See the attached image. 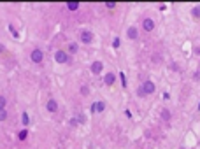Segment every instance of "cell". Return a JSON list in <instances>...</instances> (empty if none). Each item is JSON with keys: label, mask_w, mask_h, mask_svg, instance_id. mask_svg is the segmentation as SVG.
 Masks as SVG:
<instances>
[{"label": "cell", "mask_w": 200, "mask_h": 149, "mask_svg": "<svg viewBox=\"0 0 200 149\" xmlns=\"http://www.w3.org/2000/svg\"><path fill=\"white\" fill-rule=\"evenodd\" d=\"M156 91V84L153 83V81H144L142 83V86L139 88V95L140 96H147V95L155 93Z\"/></svg>", "instance_id": "cell-1"}, {"label": "cell", "mask_w": 200, "mask_h": 149, "mask_svg": "<svg viewBox=\"0 0 200 149\" xmlns=\"http://www.w3.org/2000/svg\"><path fill=\"white\" fill-rule=\"evenodd\" d=\"M155 26H156L155 19H151V18H144V19H142V30H144V32H153V30H155Z\"/></svg>", "instance_id": "cell-2"}, {"label": "cell", "mask_w": 200, "mask_h": 149, "mask_svg": "<svg viewBox=\"0 0 200 149\" xmlns=\"http://www.w3.org/2000/svg\"><path fill=\"white\" fill-rule=\"evenodd\" d=\"M30 60H32L34 63H42V61H44V53H42L40 49H34V51L30 53Z\"/></svg>", "instance_id": "cell-3"}, {"label": "cell", "mask_w": 200, "mask_h": 149, "mask_svg": "<svg viewBox=\"0 0 200 149\" xmlns=\"http://www.w3.org/2000/svg\"><path fill=\"white\" fill-rule=\"evenodd\" d=\"M55 61H56V63H67V61H69V55L60 49V51L55 53Z\"/></svg>", "instance_id": "cell-4"}, {"label": "cell", "mask_w": 200, "mask_h": 149, "mask_svg": "<svg viewBox=\"0 0 200 149\" xmlns=\"http://www.w3.org/2000/svg\"><path fill=\"white\" fill-rule=\"evenodd\" d=\"M81 42L91 44V42H93V34H91L90 30H82V32H81Z\"/></svg>", "instance_id": "cell-5"}, {"label": "cell", "mask_w": 200, "mask_h": 149, "mask_svg": "<svg viewBox=\"0 0 200 149\" xmlns=\"http://www.w3.org/2000/svg\"><path fill=\"white\" fill-rule=\"evenodd\" d=\"M90 70H91V74L99 75L100 72L104 70V63H102V61H99V60H97V61H93V63H91V67H90Z\"/></svg>", "instance_id": "cell-6"}, {"label": "cell", "mask_w": 200, "mask_h": 149, "mask_svg": "<svg viewBox=\"0 0 200 149\" xmlns=\"http://www.w3.org/2000/svg\"><path fill=\"white\" fill-rule=\"evenodd\" d=\"M46 109H47V112H56V111H58V102H56L55 98H49V100H47Z\"/></svg>", "instance_id": "cell-7"}, {"label": "cell", "mask_w": 200, "mask_h": 149, "mask_svg": "<svg viewBox=\"0 0 200 149\" xmlns=\"http://www.w3.org/2000/svg\"><path fill=\"white\" fill-rule=\"evenodd\" d=\"M126 37L130 39V40H135V39L139 37V30H137L135 26H130V28L126 30Z\"/></svg>", "instance_id": "cell-8"}, {"label": "cell", "mask_w": 200, "mask_h": 149, "mask_svg": "<svg viewBox=\"0 0 200 149\" xmlns=\"http://www.w3.org/2000/svg\"><path fill=\"white\" fill-rule=\"evenodd\" d=\"M114 81H116V75H114V72H107V74H105V77H104V83H105L107 86H112V84H114Z\"/></svg>", "instance_id": "cell-9"}, {"label": "cell", "mask_w": 200, "mask_h": 149, "mask_svg": "<svg viewBox=\"0 0 200 149\" xmlns=\"http://www.w3.org/2000/svg\"><path fill=\"white\" fill-rule=\"evenodd\" d=\"M91 111L93 112H104L105 111V104H104V102H95V104L91 105Z\"/></svg>", "instance_id": "cell-10"}, {"label": "cell", "mask_w": 200, "mask_h": 149, "mask_svg": "<svg viewBox=\"0 0 200 149\" xmlns=\"http://www.w3.org/2000/svg\"><path fill=\"white\" fill-rule=\"evenodd\" d=\"M79 7H81L79 2H67V9L69 11H77Z\"/></svg>", "instance_id": "cell-11"}, {"label": "cell", "mask_w": 200, "mask_h": 149, "mask_svg": "<svg viewBox=\"0 0 200 149\" xmlns=\"http://www.w3.org/2000/svg\"><path fill=\"white\" fill-rule=\"evenodd\" d=\"M77 51H79V46H77L76 42H70V44H69V53H70V55H76Z\"/></svg>", "instance_id": "cell-12"}, {"label": "cell", "mask_w": 200, "mask_h": 149, "mask_svg": "<svg viewBox=\"0 0 200 149\" xmlns=\"http://www.w3.org/2000/svg\"><path fill=\"white\" fill-rule=\"evenodd\" d=\"M161 118H163L165 121H170L172 114H170V111H169V109H163V111H161Z\"/></svg>", "instance_id": "cell-13"}, {"label": "cell", "mask_w": 200, "mask_h": 149, "mask_svg": "<svg viewBox=\"0 0 200 149\" xmlns=\"http://www.w3.org/2000/svg\"><path fill=\"white\" fill-rule=\"evenodd\" d=\"M21 123H23L25 126H28V125H30V118H28V114H26V112H23V116H21Z\"/></svg>", "instance_id": "cell-14"}, {"label": "cell", "mask_w": 200, "mask_h": 149, "mask_svg": "<svg viewBox=\"0 0 200 149\" xmlns=\"http://www.w3.org/2000/svg\"><path fill=\"white\" fill-rule=\"evenodd\" d=\"M191 14H193V18H200V5L191 9Z\"/></svg>", "instance_id": "cell-15"}, {"label": "cell", "mask_w": 200, "mask_h": 149, "mask_svg": "<svg viewBox=\"0 0 200 149\" xmlns=\"http://www.w3.org/2000/svg\"><path fill=\"white\" fill-rule=\"evenodd\" d=\"M9 118V114H7V111L5 109H0V121H5Z\"/></svg>", "instance_id": "cell-16"}, {"label": "cell", "mask_w": 200, "mask_h": 149, "mask_svg": "<svg viewBox=\"0 0 200 149\" xmlns=\"http://www.w3.org/2000/svg\"><path fill=\"white\" fill-rule=\"evenodd\" d=\"M5 105H7V98L0 95V109H5Z\"/></svg>", "instance_id": "cell-17"}, {"label": "cell", "mask_w": 200, "mask_h": 149, "mask_svg": "<svg viewBox=\"0 0 200 149\" xmlns=\"http://www.w3.org/2000/svg\"><path fill=\"white\" fill-rule=\"evenodd\" d=\"M26 135H28V131H26V130H21L18 137H20V140H25V139H26Z\"/></svg>", "instance_id": "cell-18"}, {"label": "cell", "mask_w": 200, "mask_h": 149, "mask_svg": "<svg viewBox=\"0 0 200 149\" xmlns=\"http://www.w3.org/2000/svg\"><path fill=\"white\" fill-rule=\"evenodd\" d=\"M120 44H121L120 37H116V39H114V40H112V47H120Z\"/></svg>", "instance_id": "cell-19"}, {"label": "cell", "mask_w": 200, "mask_h": 149, "mask_svg": "<svg viewBox=\"0 0 200 149\" xmlns=\"http://www.w3.org/2000/svg\"><path fill=\"white\" fill-rule=\"evenodd\" d=\"M105 7L107 9H114L116 7V2H105Z\"/></svg>", "instance_id": "cell-20"}, {"label": "cell", "mask_w": 200, "mask_h": 149, "mask_svg": "<svg viewBox=\"0 0 200 149\" xmlns=\"http://www.w3.org/2000/svg\"><path fill=\"white\" fill-rule=\"evenodd\" d=\"M81 93L88 95V93H90V88H88V86H81Z\"/></svg>", "instance_id": "cell-21"}, {"label": "cell", "mask_w": 200, "mask_h": 149, "mask_svg": "<svg viewBox=\"0 0 200 149\" xmlns=\"http://www.w3.org/2000/svg\"><path fill=\"white\" fill-rule=\"evenodd\" d=\"M121 77V84H123V88H126V77H125V74H120Z\"/></svg>", "instance_id": "cell-22"}, {"label": "cell", "mask_w": 200, "mask_h": 149, "mask_svg": "<svg viewBox=\"0 0 200 149\" xmlns=\"http://www.w3.org/2000/svg\"><path fill=\"white\" fill-rule=\"evenodd\" d=\"M193 79H195V81H200V72H195V74H193Z\"/></svg>", "instance_id": "cell-23"}, {"label": "cell", "mask_w": 200, "mask_h": 149, "mask_svg": "<svg viewBox=\"0 0 200 149\" xmlns=\"http://www.w3.org/2000/svg\"><path fill=\"white\" fill-rule=\"evenodd\" d=\"M199 109H200V105H199Z\"/></svg>", "instance_id": "cell-24"}]
</instances>
